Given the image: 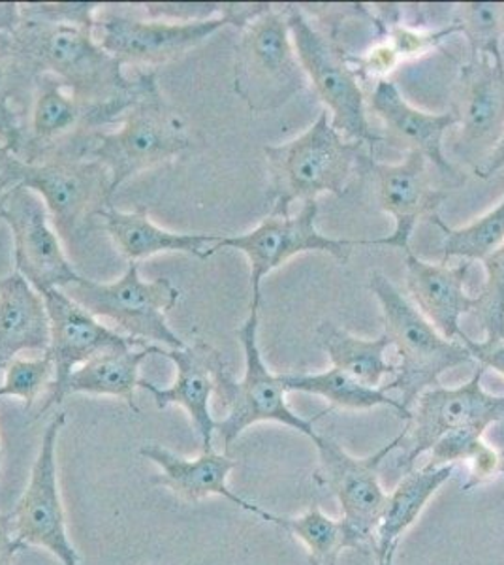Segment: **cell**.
<instances>
[{"label": "cell", "instance_id": "obj_1", "mask_svg": "<svg viewBox=\"0 0 504 565\" xmlns=\"http://www.w3.org/2000/svg\"><path fill=\"white\" fill-rule=\"evenodd\" d=\"M15 47L34 76H53L90 104L132 106L140 93V77H128L125 66L95 39V29L23 20L12 34Z\"/></svg>", "mask_w": 504, "mask_h": 565}, {"label": "cell", "instance_id": "obj_2", "mask_svg": "<svg viewBox=\"0 0 504 565\" xmlns=\"http://www.w3.org/2000/svg\"><path fill=\"white\" fill-rule=\"evenodd\" d=\"M264 154L271 213L290 215L294 202H311L324 193L343 199L367 151L364 143L337 132L332 117L322 111L303 135L281 146H266Z\"/></svg>", "mask_w": 504, "mask_h": 565}, {"label": "cell", "instance_id": "obj_3", "mask_svg": "<svg viewBox=\"0 0 504 565\" xmlns=\"http://www.w3.org/2000/svg\"><path fill=\"white\" fill-rule=\"evenodd\" d=\"M140 93L119 122V129L98 136L89 157L111 175V189L136 175L172 162L191 148L185 117L168 103L160 90L157 71L136 72Z\"/></svg>", "mask_w": 504, "mask_h": 565}, {"label": "cell", "instance_id": "obj_4", "mask_svg": "<svg viewBox=\"0 0 504 565\" xmlns=\"http://www.w3.org/2000/svg\"><path fill=\"white\" fill-rule=\"evenodd\" d=\"M369 289L380 303L384 334L399 359L396 377L383 391H396L397 402L410 413L421 392L439 385L442 373L463 366L473 356L461 341L447 340L383 271H371Z\"/></svg>", "mask_w": 504, "mask_h": 565}, {"label": "cell", "instance_id": "obj_5", "mask_svg": "<svg viewBox=\"0 0 504 565\" xmlns=\"http://www.w3.org/2000/svg\"><path fill=\"white\" fill-rule=\"evenodd\" d=\"M130 106L90 104L53 76H40L13 154L26 164L87 159L96 138L119 125Z\"/></svg>", "mask_w": 504, "mask_h": 565}, {"label": "cell", "instance_id": "obj_6", "mask_svg": "<svg viewBox=\"0 0 504 565\" xmlns=\"http://www.w3.org/2000/svg\"><path fill=\"white\" fill-rule=\"evenodd\" d=\"M239 31L234 63L237 97L255 114L287 106L309 84L296 55L287 12L269 4Z\"/></svg>", "mask_w": 504, "mask_h": 565}, {"label": "cell", "instance_id": "obj_7", "mask_svg": "<svg viewBox=\"0 0 504 565\" xmlns=\"http://www.w3.org/2000/svg\"><path fill=\"white\" fill-rule=\"evenodd\" d=\"M63 290L90 316L114 322L117 332L130 340L167 349L186 348L185 340L168 324V313L178 306L181 290L164 277L143 279L138 263H128L116 281L79 277Z\"/></svg>", "mask_w": 504, "mask_h": 565}, {"label": "cell", "instance_id": "obj_8", "mask_svg": "<svg viewBox=\"0 0 504 565\" xmlns=\"http://www.w3.org/2000/svg\"><path fill=\"white\" fill-rule=\"evenodd\" d=\"M256 15L253 4H223V13L207 21L141 20L130 13L100 8L96 13L95 39L122 66L136 72L154 71L183 57L221 29L247 25Z\"/></svg>", "mask_w": 504, "mask_h": 565}, {"label": "cell", "instance_id": "obj_9", "mask_svg": "<svg viewBox=\"0 0 504 565\" xmlns=\"http://www.w3.org/2000/svg\"><path fill=\"white\" fill-rule=\"evenodd\" d=\"M245 353V373L236 381L234 373H228L218 386V396L226 399L228 415L217 420L215 434L221 437L224 450H228L243 431L258 423L285 424L292 430L309 437L313 444L320 434L314 430V423L326 412L317 417L303 418L296 415L287 404V386L282 373H274L266 366L258 348V309H250L247 321L237 330Z\"/></svg>", "mask_w": 504, "mask_h": 565}, {"label": "cell", "instance_id": "obj_10", "mask_svg": "<svg viewBox=\"0 0 504 565\" xmlns=\"http://www.w3.org/2000/svg\"><path fill=\"white\" fill-rule=\"evenodd\" d=\"M296 55L320 100L326 104L332 125L346 140L375 148L384 140L371 129L367 106L357 72L346 65L343 53L320 33L298 7L285 8Z\"/></svg>", "mask_w": 504, "mask_h": 565}, {"label": "cell", "instance_id": "obj_11", "mask_svg": "<svg viewBox=\"0 0 504 565\" xmlns=\"http://www.w3.org/2000/svg\"><path fill=\"white\" fill-rule=\"evenodd\" d=\"M15 185H25L44 200L53 228L66 245H74L93 228L95 218L108 210L114 196L111 175L93 159L26 164L15 168ZM13 185V186H15Z\"/></svg>", "mask_w": 504, "mask_h": 565}, {"label": "cell", "instance_id": "obj_12", "mask_svg": "<svg viewBox=\"0 0 504 565\" xmlns=\"http://www.w3.org/2000/svg\"><path fill=\"white\" fill-rule=\"evenodd\" d=\"M317 200L303 202L294 215L269 213L260 225L239 236H218L211 255L221 249L242 250L250 264V308H260L264 277L301 253H328L346 264L354 247H373L377 239H333L317 228Z\"/></svg>", "mask_w": 504, "mask_h": 565}, {"label": "cell", "instance_id": "obj_13", "mask_svg": "<svg viewBox=\"0 0 504 565\" xmlns=\"http://www.w3.org/2000/svg\"><path fill=\"white\" fill-rule=\"evenodd\" d=\"M484 373L485 367L479 366L463 385H435L421 392L410 407V417L403 430L407 452L401 468L407 471L416 468V460L450 431H485L492 424L504 420V394L497 396L484 391Z\"/></svg>", "mask_w": 504, "mask_h": 565}, {"label": "cell", "instance_id": "obj_14", "mask_svg": "<svg viewBox=\"0 0 504 565\" xmlns=\"http://www.w3.org/2000/svg\"><path fill=\"white\" fill-rule=\"evenodd\" d=\"M403 439L405 434L401 431L383 449L365 458L352 457L324 436H320L314 444L319 452V469L314 479L337 498L343 514L341 519L351 527L362 548H373L375 533L388 508L389 492L378 481V466L401 447Z\"/></svg>", "mask_w": 504, "mask_h": 565}, {"label": "cell", "instance_id": "obj_15", "mask_svg": "<svg viewBox=\"0 0 504 565\" xmlns=\"http://www.w3.org/2000/svg\"><path fill=\"white\" fill-rule=\"evenodd\" d=\"M64 423L66 415L57 413L45 426L39 457L32 463L31 479L10 514L21 551L29 546H40L52 553L63 565H82L79 554L66 532V516L58 487L57 445Z\"/></svg>", "mask_w": 504, "mask_h": 565}, {"label": "cell", "instance_id": "obj_16", "mask_svg": "<svg viewBox=\"0 0 504 565\" xmlns=\"http://www.w3.org/2000/svg\"><path fill=\"white\" fill-rule=\"evenodd\" d=\"M4 221L13 236V264L40 296L52 289H66L79 279L52 218L39 193L25 185L10 186L4 199Z\"/></svg>", "mask_w": 504, "mask_h": 565}, {"label": "cell", "instance_id": "obj_17", "mask_svg": "<svg viewBox=\"0 0 504 565\" xmlns=\"http://www.w3.org/2000/svg\"><path fill=\"white\" fill-rule=\"evenodd\" d=\"M42 298L50 317V348L45 353L52 356L55 375L45 394L44 404L40 405L39 413L34 415L36 418L61 404L64 383L76 367L98 354L146 345L122 335L116 328L103 324L100 319L90 316L87 309L74 302L63 289L47 290Z\"/></svg>", "mask_w": 504, "mask_h": 565}, {"label": "cell", "instance_id": "obj_18", "mask_svg": "<svg viewBox=\"0 0 504 565\" xmlns=\"http://www.w3.org/2000/svg\"><path fill=\"white\" fill-rule=\"evenodd\" d=\"M431 167L433 164L418 151H407L397 164L375 161L369 153L362 159L357 174L369 180L377 206L396 221L394 234L377 239V245L409 250L418 221L437 215L448 193L435 185Z\"/></svg>", "mask_w": 504, "mask_h": 565}, {"label": "cell", "instance_id": "obj_19", "mask_svg": "<svg viewBox=\"0 0 504 565\" xmlns=\"http://www.w3.org/2000/svg\"><path fill=\"white\" fill-rule=\"evenodd\" d=\"M157 354L172 360L178 370L175 381L168 388H160L151 381L141 380V391L153 396L159 409L181 405L202 441V450H213V437L217 420L211 415V396L218 392L224 377L230 373L223 353L204 340H196L185 349H157Z\"/></svg>", "mask_w": 504, "mask_h": 565}, {"label": "cell", "instance_id": "obj_20", "mask_svg": "<svg viewBox=\"0 0 504 565\" xmlns=\"http://www.w3.org/2000/svg\"><path fill=\"white\" fill-rule=\"evenodd\" d=\"M453 111L460 119L455 153L469 167H479L504 135V63L474 57L461 66Z\"/></svg>", "mask_w": 504, "mask_h": 565}, {"label": "cell", "instance_id": "obj_21", "mask_svg": "<svg viewBox=\"0 0 504 565\" xmlns=\"http://www.w3.org/2000/svg\"><path fill=\"white\" fill-rule=\"evenodd\" d=\"M369 109L383 122L386 141L405 149V153L418 151L439 170V174L450 180H460L458 170L442 151V141L448 130L458 127L460 122L453 109L447 114L421 111L410 106L397 85L386 77H380L371 90Z\"/></svg>", "mask_w": 504, "mask_h": 565}, {"label": "cell", "instance_id": "obj_22", "mask_svg": "<svg viewBox=\"0 0 504 565\" xmlns=\"http://www.w3.org/2000/svg\"><path fill=\"white\" fill-rule=\"evenodd\" d=\"M140 455L160 468L159 476H154L151 482L157 487L172 490L173 494L181 500L194 503L210 495H221L224 500L234 503L236 508L260 516L262 521H274V513H269L256 503H250L249 500L230 490L228 477L236 469L237 463L226 455H218L215 450H207V452L202 450L200 457L183 458L159 444L143 445Z\"/></svg>", "mask_w": 504, "mask_h": 565}, {"label": "cell", "instance_id": "obj_23", "mask_svg": "<svg viewBox=\"0 0 504 565\" xmlns=\"http://www.w3.org/2000/svg\"><path fill=\"white\" fill-rule=\"evenodd\" d=\"M473 263L463 260L458 266L448 263L431 264L405 250L407 290L416 309L426 317L447 340L460 341L461 317L473 311L474 296L465 290L467 276Z\"/></svg>", "mask_w": 504, "mask_h": 565}, {"label": "cell", "instance_id": "obj_24", "mask_svg": "<svg viewBox=\"0 0 504 565\" xmlns=\"http://www.w3.org/2000/svg\"><path fill=\"white\" fill-rule=\"evenodd\" d=\"M104 231L116 245L117 250L128 263H138L154 257L159 253H183L191 257H211L213 245L217 244V234H186L172 232L154 225L146 207H136L135 212H121L109 206L100 215Z\"/></svg>", "mask_w": 504, "mask_h": 565}, {"label": "cell", "instance_id": "obj_25", "mask_svg": "<svg viewBox=\"0 0 504 565\" xmlns=\"http://www.w3.org/2000/svg\"><path fill=\"white\" fill-rule=\"evenodd\" d=\"M50 348V317L44 298L12 271L0 279V372L23 351Z\"/></svg>", "mask_w": 504, "mask_h": 565}, {"label": "cell", "instance_id": "obj_26", "mask_svg": "<svg viewBox=\"0 0 504 565\" xmlns=\"http://www.w3.org/2000/svg\"><path fill=\"white\" fill-rule=\"evenodd\" d=\"M455 466L412 468L403 476L396 489L389 492L388 508L373 541L375 558L396 551L403 535L415 524L433 495L452 479Z\"/></svg>", "mask_w": 504, "mask_h": 565}, {"label": "cell", "instance_id": "obj_27", "mask_svg": "<svg viewBox=\"0 0 504 565\" xmlns=\"http://www.w3.org/2000/svg\"><path fill=\"white\" fill-rule=\"evenodd\" d=\"M159 345L121 349L111 353L98 354L89 362L76 367L64 383L61 404L71 394H93V396H114L127 402L135 413L136 391L140 388V366L143 360L157 354Z\"/></svg>", "mask_w": 504, "mask_h": 565}, {"label": "cell", "instance_id": "obj_28", "mask_svg": "<svg viewBox=\"0 0 504 565\" xmlns=\"http://www.w3.org/2000/svg\"><path fill=\"white\" fill-rule=\"evenodd\" d=\"M317 341L332 360V367L371 388L383 391V386L396 377V364L388 360L392 343L384 332L377 340H364L346 332L345 328L324 321L317 328Z\"/></svg>", "mask_w": 504, "mask_h": 565}, {"label": "cell", "instance_id": "obj_29", "mask_svg": "<svg viewBox=\"0 0 504 565\" xmlns=\"http://www.w3.org/2000/svg\"><path fill=\"white\" fill-rule=\"evenodd\" d=\"M39 77L21 58L12 34L0 33V143L13 153Z\"/></svg>", "mask_w": 504, "mask_h": 565}, {"label": "cell", "instance_id": "obj_30", "mask_svg": "<svg viewBox=\"0 0 504 565\" xmlns=\"http://www.w3.org/2000/svg\"><path fill=\"white\" fill-rule=\"evenodd\" d=\"M287 392H305L326 399L332 407L351 409V412H365L373 407H392L399 413V417L409 420L410 413L403 407L397 398H392L388 392L352 380L351 375L341 372L337 367H330L320 373H285L282 375Z\"/></svg>", "mask_w": 504, "mask_h": 565}, {"label": "cell", "instance_id": "obj_31", "mask_svg": "<svg viewBox=\"0 0 504 565\" xmlns=\"http://www.w3.org/2000/svg\"><path fill=\"white\" fill-rule=\"evenodd\" d=\"M271 524H277L288 533H292L296 540L301 541L313 565H337L339 556L345 548L362 551V545L357 543L345 521L328 516L317 505L307 509L300 516L274 514Z\"/></svg>", "mask_w": 504, "mask_h": 565}, {"label": "cell", "instance_id": "obj_32", "mask_svg": "<svg viewBox=\"0 0 504 565\" xmlns=\"http://www.w3.org/2000/svg\"><path fill=\"white\" fill-rule=\"evenodd\" d=\"M467 463L471 477L465 490H473L484 482L504 476V458L493 445L484 439V431L455 430L442 436L429 450V460L423 466H458Z\"/></svg>", "mask_w": 504, "mask_h": 565}, {"label": "cell", "instance_id": "obj_33", "mask_svg": "<svg viewBox=\"0 0 504 565\" xmlns=\"http://www.w3.org/2000/svg\"><path fill=\"white\" fill-rule=\"evenodd\" d=\"M442 232V263L450 258H463L469 263L484 260L504 244V199L473 225L452 228L442 223L439 215L429 218Z\"/></svg>", "mask_w": 504, "mask_h": 565}, {"label": "cell", "instance_id": "obj_34", "mask_svg": "<svg viewBox=\"0 0 504 565\" xmlns=\"http://www.w3.org/2000/svg\"><path fill=\"white\" fill-rule=\"evenodd\" d=\"M453 33L465 36L471 58L492 57L504 63L501 40L504 34V4L498 2H465L453 10Z\"/></svg>", "mask_w": 504, "mask_h": 565}, {"label": "cell", "instance_id": "obj_35", "mask_svg": "<svg viewBox=\"0 0 504 565\" xmlns=\"http://www.w3.org/2000/svg\"><path fill=\"white\" fill-rule=\"evenodd\" d=\"M484 287L474 296L473 313L484 328L485 340H504V244L482 260Z\"/></svg>", "mask_w": 504, "mask_h": 565}, {"label": "cell", "instance_id": "obj_36", "mask_svg": "<svg viewBox=\"0 0 504 565\" xmlns=\"http://www.w3.org/2000/svg\"><path fill=\"white\" fill-rule=\"evenodd\" d=\"M55 366L50 354L44 353L39 359H18L10 362L4 370V383L0 385V398L13 396L25 402V412H31L44 388L52 385Z\"/></svg>", "mask_w": 504, "mask_h": 565}, {"label": "cell", "instance_id": "obj_37", "mask_svg": "<svg viewBox=\"0 0 504 565\" xmlns=\"http://www.w3.org/2000/svg\"><path fill=\"white\" fill-rule=\"evenodd\" d=\"M103 4L98 2H29L20 4L23 20L50 21V23H71V25L95 29L96 13Z\"/></svg>", "mask_w": 504, "mask_h": 565}, {"label": "cell", "instance_id": "obj_38", "mask_svg": "<svg viewBox=\"0 0 504 565\" xmlns=\"http://www.w3.org/2000/svg\"><path fill=\"white\" fill-rule=\"evenodd\" d=\"M149 20L178 21V23H192V21H207L218 18L223 13V4H192V2H162V4H143Z\"/></svg>", "mask_w": 504, "mask_h": 565}, {"label": "cell", "instance_id": "obj_39", "mask_svg": "<svg viewBox=\"0 0 504 565\" xmlns=\"http://www.w3.org/2000/svg\"><path fill=\"white\" fill-rule=\"evenodd\" d=\"M460 341L471 353L473 360L479 362V366L501 373L504 377V340L474 341L463 334Z\"/></svg>", "mask_w": 504, "mask_h": 565}, {"label": "cell", "instance_id": "obj_40", "mask_svg": "<svg viewBox=\"0 0 504 565\" xmlns=\"http://www.w3.org/2000/svg\"><path fill=\"white\" fill-rule=\"evenodd\" d=\"M20 551L13 533L12 514L0 513V565H12L13 556Z\"/></svg>", "mask_w": 504, "mask_h": 565}, {"label": "cell", "instance_id": "obj_41", "mask_svg": "<svg viewBox=\"0 0 504 565\" xmlns=\"http://www.w3.org/2000/svg\"><path fill=\"white\" fill-rule=\"evenodd\" d=\"M504 168V135L501 140L495 143V148L485 154L484 161L479 167L473 168L474 175L480 180H490L493 174H497L498 170Z\"/></svg>", "mask_w": 504, "mask_h": 565}, {"label": "cell", "instance_id": "obj_42", "mask_svg": "<svg viewBox=\"0 0 504 565\" xmlns=\"http://www.w3.org/2000/svg\"><path fill=\"white\" fill-rule=\"evenodd\" d=\"M18 164H20V159L7 146L0 143V186L10 189V186L15 185L13 178H15Z\"/></svg>", "mask_w": 504, "mask_h": 565}, {"label": "cell", "instance_id": "obj_43", "mask_svg": "<svg viewBox=\"0 0 504 565\" xmlns=\"http://www.w3.org/2000/svg\"><path fill=\"white\" fill-rule=\"evenodd\" d=\"M396 551H389V553L384 554V556H378L377 565H394V558H396Z\"/></svg>", "mask_w": 504, "mask_h": 565}, {"label": "cell", "instance_id": "obj_44", "mask_svg": "<svg viewBox=\"0 0 504 565\" xmlns=\"http://www.w3.org/2000/svg\"><path fill=\"white\" fill-rule=\"evenodd\" d=\"M7 186H0V221H4V199H7Z\"/></svg>", "mask_w": 504, "mask_h": 565}]
</instances>
